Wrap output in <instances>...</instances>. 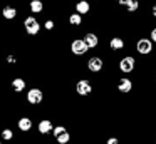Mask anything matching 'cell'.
I'll list each match as a JSON object with an SVG mask.
<instances>
[{"instance_id":"cell-17","label":"cell","mask_w":156,"mask_h":144,"mask_svg":"<svg viewBox=\"0 0 156 144\" xmlns=\"http://www.w3.org/2000/svg\"><path fill=\"white\" fill-rule=\"evenodd\" d=\"M72 7H74V12L79 13L81 17H86V15H91L92 13V3H89L87 0H74Z\"/></svg>"},{"instance_id":"cell-9","label":"cell","mask_w":156,"mask_h":144,"mask_svg":"<svg viewBox=\"0 0 156 144\" xmlns=\"http://www.w3.org/2000/svg\"><path fill=\"white\" fill-rule=\"evenodd\" d=\"M51 136H52V139H54L55 144H71V139H72L71 131H69L67 126H64V124H57V126H54Z\"/></svg>"},{"instance_id":"cell-18","label":"cell","mask_w":156,"mask_h":144,"mask_svg":"<svg viewBox=\"0 0 156 144\" xmlns=\"http://www.w3.org/2000/svg\"><path fill=\"white\" fill-rule=\"evenodd\" d=\"M143 5H144V0H128V3L122 7V10H124V13L128 17H131V15H134V13L141 12Z\"/></svg>"},{"instance_id":"cell-20","label":"cell","mask_w":156,"mask_h":144,"mask_svg":"<svg viewBox=\"0 0 156 144\" xmlns=\"http://www.w3.org/2000/svg\"><path fill=\"white\" fill-rule=\"evenodd\" d=\"M14 139H15V129L14 127L7 126V127H2V129H0V141H2V142H14Z\"/></svg>"},{"instance_id":"cell-24","label":"cell","mask_w":156,"mask_h":144,"mask_svg":"<svg viewBox=\"0 0 156 144\" xmlns=\"http://www.w3.org/2000/svg\"><path fill=\"white\" fill-rule=\"evenodd\" d=\"M104 144H121V139L118 136H108L104 141Z\"/></svg>"},{"instance_id":"cell-3","label":"cell","mask_w":156,"mask_h":144,"mask_svg":"<svg viewBox=\"0 0 156 144\" xmlns=\"http://www.w3.org/2000/svg\"><path fill=\"white\" fill-rule=\"evenodd\" d=\"M128 45H129V37H124L119 32H116L111 37H108V40H106V52L121 54V52H126L129 49Z\"/></svg>"},{"instance_id":"cell-2","label":"cell","mask_w":156,"mask_h":144,"mask_svg":"<svg viewBox=\"0 0 156 144\" xmlns=\"http://www.w3.org/2000/svg\"><path fill=\"white\" fill-rule=\"evenodd\" d=\"M154 52H156L154 44L149 40V37L146 33L134 37V40H133V54L139 55L141 59H148V57L154 55Z\"/></svg>"},{"instance_id":"cell-7","label":"cell","mask_w":156,"mask_h":144,"mask_svg":"<svg viewBox=\"0 0 156 144\" xmlns=\"http://www.w3.org/2000/svg\"><path fill=\"white\" fill-rule=\"evenodd\" d=\"M89 52H91V50L87 49V45H86V42L82 40V37L74 33V37L69 40V54H71L74 59H81V57L89 55Z\"/></svg>"},{"instance_id":"cell-26","label":"cell","mask_w":156,"mask_h":144,"mask_svg":"<svg viewBox=\"0 0 156 144\" xmlns=\"http://www.w3.org/2000/svg\"><path fill=\"white\" fill-rule=\"evenodd\" d=\"M87 2H89V3H92V2H96V0H87Z\"/></svg>"},{"instance_id":"cell-22","label":"cell","mask_w":156,"mask_h":144,"mask_svg":"<svg viewBox=\"0 0 156 144\" xmlns=\"http://www.w3.org/2000/svg\"><path fill=\"white\" fill-rule=\"evenodd\" d=\"M146 12H148V15L151 17L153 22H156V0H151L148 5V9H146Z\"/></svg>"},{"instance_id":"cell-8","label":"cell","mask_w":156,"mask_h":144,"mask_svg":"<svg viewBox=\"0 0 156 144\" xmlns=\"http://www.w3.org/2000/svg\"><path fill=\"white\" fill-rule=\"evenodd\" d=\"M74 92L76 96L82 97V99L92 96L94 94V82L91 79H87V77H79L74 82Z\"/></svg>"},{"instance_id":"cell-11","label":"cell","mask_w":156,"mask_h":144,"mask_svg":"<svg viewBox=\"0 0 156 144\" xmlns=\"http://www.w3.org/2000/svg\"><path fill=\"white\" fill-rule=\"evenodd\" d=\"M19 15H20V9L15 7L14 3H5V5L0 9V19L7 23H14L15 20L19 19Z\"/></svg>"},{"instance_id":"cell-10","label":"cell","mask_w":156,"mask_h":144,"mask_svg":"<svg viewBox=\"0 0 156 144\" xmlns=\"http://www.w3.org/2000/svg\"><path fill=\"white\" fill-rule=\"evenodd\" d=\"M114 87H116V92L118 94H121V96H129V94L134 90V80L128 76H118Z\"/></svg>"},{"instance_id":"cell-16","label":"cell","mask_w":156,"mask_h":144,"mask_svg":"<svg viewBox=\"0 0 156 144\" xmlns=\"http://www.w3.org/2000/svg\"><path fill=\"white\" fill-rule=\"evenodd\" d=\"M10 90L14 94H17V96L22 92H25V90H27V79L22 77V76H14L10 80Z\"/></svg>"},{"instance_id":"cell-5","label":"cell","mask_w":156,"mask_h":144,"mask_svg":"<svg viewBox=\"0 0 156 144\" xmlns=\"http://www.w3.org/2000/svg\"><path fill=\"white\" fill-rule=\"evenodd\" d=\"M22 29H24L25 35L30 37V39L39 37V35H41V32H42V25H41V20H39V17L27 13V15L22 19Z\"/></svg>"},{"instance_id":"cell-25","label":"cell","mask_w":156,"mask_h":144,"mask_svg":"<svg viewBox=\"0 0 156 144\" xmlns=\"http://www.w3.org/2000/svg\"><path fill=\"white\" fill-rule=\"evenodd\" d=\"M112 2H114L116 5L119 7V9H122V7H124L126 3H128V0H112Z\"/></svg>"},{"instance_id":"cell-28","label":"cell","mask_w":156,"mask_h":144,"mask_svg":"<svg viewBox=\"0 0 156 144\" xmlns=\"http://www.w3.org/2000/svg\"><path fill=\"white\" fill-rule=\"evenodd\" d=\"M154 144H156V136H154Z\"/></svg>"},{"instance_id":"cell-29","label":"cell","mask_w":156,"mask_h":144,"mask_svg":"<svg viewBox=\"0 0 156 144\" xmlns=\"http://www.w3.org/2000/svg\"><path fill=\"white\" fill-rule=\"evenodd\" d=\"M0 144H4V142H2V141H0Z\"/></svg>"},{"instance_id":"cell-12","label":"cell","mask_w":156,"mask_h":144,"mask_svg":"<svg viewBox=\"0 0 156 144\" xmlns=\"http://www.w3.org/2000/svg\"><path fill=\"white\" fill-rule=\"evenodd\" d=\"M81 37H82V40L86 42V45H87L89 50H99V49H101L102 39H101L99 33L94 32V30H86Z\"/></svg>"},{"instance_id":"cell-27","label":"cell","mask_w":156,"mask_h":144,"mask_svg":"<svg viewBox=\"0 0 156 144\" xmlns=\"http://www.w3.org/2000/svg\"><path fill=\"white\" fill-rule=\"evenodd\" d=\"M154 84H156V72H154Z\"/></svg>"},{"instance_id":"cell-19","label":"cell","mask_w":156,"mask_h":144,"mask_svg":"<svg viewBox=\"0 0 156 144\" xmlns=\"http://www.w3.org/2000/svg\"><path fill=\"white\" fill-rule=\"evenodd\" d=\"M66 23H67L69 27H74V29H81V27L84 25V17H81L76 12H71L66 17Z\"/></svg>"},{"instance_id":"cell-13","label":"cell","mask_w":156,"mask_h":144,"mask_svg":"<svg viewBox=\"0 0 156 144\" xmlns=\"http://www.w3.org/2000/svg\"><path fill=\"white\" fill-rule=\"evenodd\" d=\"M15 126H17V131H20L22 134H29V132H32V129H34L35 121H34V117H32V116L22 114V116H19Z\"/></svg>"},{"instance_id":"cell-6","label":"cell","mask_w":156,"mask_h":144,"mask_svg":"<svg viewBox=\"0 0 156 144\" xmlns=\"http://www.w3.org/2000/svg\"><path fill=\"white\" fill-rule=\"evenodd\" d=\"M45 97H47L45 90L42 89V87H39V86L29 87V89L25 90V104L30 106V107L42 106V104L45 102Z\"/></svg>"},{"instance_id":"cell-15","label":"cell","mask_w":156,"mask_h":144,"mask_svg":"<svg viewBox=\"0 0 156 144\" xmlns=\"http://www.w3.org/2000/svg\"><path fill=\"white\" fill-rule=\"evenodd\" d=\"M25 9L29 10V13H30V15L39 17L41 13L45 12L47 5H45V0H29L27 5H25Z\"/></svg>"},{"instance_id":"cell-4","label":"cell","mask_w":156,"mask_h":144,"mask_svg":"<svg viewBox=\"0 0 156 144\" xmlns=\"http://www.w3.org/2000/svg\"><path fill=\"white\" fill-rule=\"evenodd\" d=\"M106 54H94V55H89L87 60H86V70H87L91 76H101L102 72L106 70Z\"/></svg>"},{"instance_id":"cell-14","label":"cell","mask_w":156,"mask_h":144,"mask_svg":"<svg viewBox=\"0 0 156 144\" xmlns=\"http://www.w3.org/2000/svg\"><path fill=\"white\" fill-rule=\"evenodd\" d=\"M37 132H39V136H51V132H52V129H54V121L51 119V117H41V119L37 121Z\"/></svg>"},{"instance_id":"cell-23","label":"cell","mask_w":156,"mask_h":144,"mask_svg":"<svg viewBox=\"0 0 156 144\" xmlns=\"http://www.w3.org/2000/svg\"><path fill=\"white\" fill-rule=\"evenodd\" d=\"M146 35L149 37V40H151V42L154 44V47H156V23H153V25L148 27V32H146Z\"/></svg>"},{"instance_id":"cell-21","label":"cell","mask_w":156,"mask_h":144,"mask_svg":"<svg viewBox=\"0 0 156 144\" xmlns=\"http://www.w3.org/2000/svg\"><path fill=\"white\" fill-rule=\"evenodd\" d=\"M41 25H42V29H44L47 33H52L55 29H57V20H55L54 17H47L44 22H41Z\"/></svg>"},{"instance_id":"cell-1","label":"cell","mask_w":156,"mask_h":144,"mask_svg":"<svg viewBox=\"0 0 156 144\" xmlns=\"http://www.w3.org/2000/svg\"><path fill=\"white\" fill-rule=\"evenodd\" d=\"M114 70L118 76H133L138 67V59L134 54H122V55L114 57Z\"/></svg>"}]
</instances>
